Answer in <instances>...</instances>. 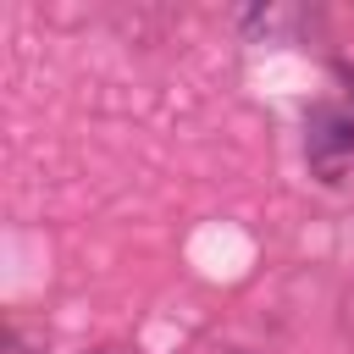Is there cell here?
<instances>
[{
	"label": "cell",
	"mask_w": 354,
	"mask_h": 354,
	"mask_svg": "<svg viewBox=\"0 0 354 354\" xmlns=\"http://www.w3.org/2000/svg\"><path fill=\"white\" fill-rule=\"evenodd\" d=\"M348 94H354V77H348Z\"/></svg>",
	"instance_id": "1"
}]
</instances>
